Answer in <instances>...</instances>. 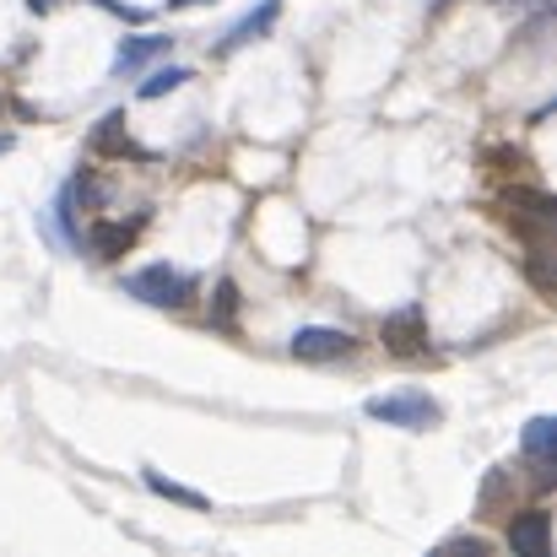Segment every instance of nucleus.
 <instances>
[{
	"mask_svg": "<svg viewBox=\"0 0 557 557\" xmlns=\"http://www.w3.org/2000/svg\"><path fill=\"white\" fill-rule=\"evenodd\" d=\"M373 422H389V428H406V433H422V428H433L444 411H438V400L433 395H422V389H400V395H373L369 406Z\"/></svg>",
	"mask_w": 557,
	"mask_h": 557,
	"instance_id": "1",
	"label": "nucleus"
},
{
	"mask_svg": "<svg viewBox=\"0 0 557 557\" xmlns=\"http://www.w3.org/2000/svg\"><path fill=\"white\" fill-rule=\"evenodd\" d=\"M125 287H131L141 304H152V309H180V304L195 298V276L174 271V265H147V271H136Z\"/></svg>",
	"mask_w": 557,
	"mask_h": 557,
	"instance_id": "2",
	"label": "nucleus"
},
{
	"mask_svg": "<svg viewBox=\"0 0 557 557\" xmlns=\"http://www.w3.org/2000/svg\"><path fill=\"white\" fill-rule=\"evenodd\" d=\"M379 336H384V347H389V352H400V358L428 352V309H422V304H406V309L384 314Z\"/></svg>",
	"mask_w": 557,
	"mask_h": 557,
	"instance_id": "3",
	"label": "nucleus"
},
{
	"mask_svg": "<svg viewBox=\"0 0 557 557\" xmlns=\"http://www.w3.org/2000/svg\"><path fill=\"white\" fill-rule=\"evenodd\" d=\"M347 352H352V336L331 331V325H304L293 336V358L298 363H331V358H347Z\"/></svg>",
	"mask_w": 557,
	"mask_h": 557,
	"instance_id": "4",
	"label": "nucleus"
},
{
	"mask_svg": "<svg viewBox=\"0 0 557 557\" xmlns=\"http://www.w3.org/2000/svg\"><path fill=\"white\" fill-rule=\"evenodd\" d=\"M141 222H147V211H141V216H131V222H98V227L87 233V249H92L98 260H120V255L136 244Z\"/></svg>",
	"mask_w": 557,
	"mask_h": 557,
	"instance_id": "5",
	"label": "nucleus"
},
{
	"mask_svg": "<svg viewBox=\"0 0 557 557\" xmlns=\"http://www.w3.org/2000/svg\"><path fill=\"white\" fill-rule=\"evenodd\" d=\"M547 536H553V515H547V509H525V515L509 525V547L525 557H547Z\"/></svg>",
	"mask_w": 557,
	"mask_h": 557,
	"instance_id": "6",
	"label": "nucleus"
},
{
	"mask_svg": "<svg viewBox=\"0 0 557 557\" xmlns=\"http://www.w3.org/2000/svg\"><path fill=\"white\" fill-rule=\"evenodd\" d=\"M174 49V38H163V33H136V38H125L120 49H114V71L125 76V71H141L147 60H158V54H169Z\"/></svg>",
	"mask_w": 557,
	"mask_h": 557,
	"instance_id": "7",
	"label": "nucleus"
},
{
	"mask_svg": "<svg viewBox=\"0 0 557 557\" xmlns=\"http://www.w3.org/2000/svg\"><path fill=\"white\" fill-rule=\"evenodd\" d=\"M276 16H282V0H260V11H249L238 27H227L222 54H227V49H244V44H255V38H265V33L276 27Z\"/></svg>",
	"mask_w": 557,
	"mask_h": 557,
	"instance_id": "8",
	"label": "nucleus"
},
{
	"mask_svg": "<svg viewBox=\"0 0 557 557\" xmlns=\"http://www.w3.org/2000/svg\"><path fill=\"white\" fill-rule=\"evenodd\" d=\"M504 206H509V211H520V216H525V222H536V227H547V222L557 216V200L547 195V189H509V195H504Z\"/></svg>",
	"mask_w": 557,
	"mask_h": 557,
	"instance_id": "9",
	"label": "nucleus"
},
{
	"mask_svg": "<svg viewBox=\"0 0 557 557\" xmlns=\"http://www.w3.org/2000/svg\"><path fill=\"white\" fill-rule=\"evenodd\" d=\"M92 152H131V158H147V152L131 147V136H125V114H103V120H98V131H92Z\"/></svg>",
	"mask_w": 557,
	"mask_h": 557,
	"instance_id": "10",
	"label": "nucleus"
},
{
	"mask_svg": "<svg viewBox=\"0 0 557 557\" xmlns=\"http://www.w3.org/2000/svg\"><path fill=\"white\" fill-rule=\"evenodd\" d=\"M141 482H147L158 498H169V504H185V509H211V504H206V493H195V487H185V482H169L163 471H141Z\"/></svg>",
	"mask_w": 557,
	"mask_h": 557,
	"instance_id": "11",
	"label": "nucleus"
},
{
	"mask_svg": "<svg viewBox=\"0 0 557 557\" xmlns=\"http://www.w3.org/2000/svg\"><path fill=\"white\" fill-rule=\"evenodd\" d=\"M185 82H189L185 65H163V71H152V76L136 87V98H147V103H152V98H169V92H180Z\"/></svg>",
	"mask_w": 557,
	"mask_h": 557,
	"instance_id": "12",
	"label": "nucleus"
},
{
	"mask_svg": "<svg viewBox=\"0 0 557 557\" xmlns=\"http://www.w3.org/2000/svg\"><path fill=\"white\" fill-rule=\"evenodd\" d=\"M525 455L536 460V455H557V422L553 417H536L531 428H525Z\"/></svg>",
	"mask_w": 557,
	"mask_h": 557,
	"instance_id": "13",
	"label": "nucleus"
},
{
	"mask_svg": "<svg viewBox=\"0 0 557 557\" xmlns=\"http://www.w3.org/2000/svg\"><path fill=\"white\" fill-rule=\"evenodd\" d=\"M233 314H238V287L222 276V282H216V298H211V325H222V331H227V325H233Z\"/></svg>",
	"mask_w": 557,
	"mask_h": 557,
	"instance_id": "14",
	"label": "nucleus"
},
{
	"mask_svg": "<svg viewBox=\"0 0 557 557\" xmlns=\"http://www.w3.org/2000/svg\"><path fill=\"white\" fill-rule=\"evenodd\" d=\"M525 271H531V282H536V293H553V249H531V260H525Z\"/></svg>",
	"mask_w": 557,
	"mask_h": 557,
	"instance_id": "15",
	"label": "nucleus"
},
{
	"mask_svg": "<svg viewBox=\"0 0 557 557\" xmlns=\"http://www.w3.org/2000/svg\"><path fill=\"white\" fill-rule=\"evenodd\" d=\"M103 11H114V16H125V22H141L147 11H136V5H120V0H98Z\"/></svg>",
	"mask_w": 557,
	"mask_h": 557,
	"instance_id": "16",
	"label": "nucleus"
},
{
	"mask_svg": "<svg viewBox=\"0 0 557 557\" xmlns=\"http://www.w3.org/2000/svg\"><path fill=\"white\" fill-rule=\"evenodd\" d=\"M11 147H16V136H11V131H0V158H5Z\"/></svg>",
	"mask_w": 557,
	"mask_h": 557,
	"instance_id": "17",
	"label": "nucleus"
},
{
	"mask_svg": "<svg viewBox=\"0 0 557 557\" xmlns=\"http://www.w3.org/2000/svg\"><path fill=\"white\" fill-rule=\"evenodd\" d=\"M49 5H54V0H27V11H49Z\"/></svg>",
	"mask_w": 557,
	"mask_h": 557,
	"instance_id": "18",
	"label": "nucleus"
},
{
	"mask_svg": "<svg viewBox=\"0 0 557 557\" xmlns=\"http://www.w3.org/2000/svg\"><path fill=\"white\" fill-rule=\"evenodd\" d=\"M169 5H206V0H169Z\"/></svg>",
	"mask_w": 557,
	"mask_h": 557,
	"instance_id": "19",
	"label": "nucleus"
}]
</instances>
